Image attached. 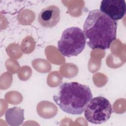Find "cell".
Listing matches in <instances>:
<instances>
[{
	"instance_id": "obj_6",
	"label": "cell",
	"mask_w": 126,
	"mask_h": 126,
	"mask_svg": "<svg viewBox=\"0 0 126 126\" xmlns=\"http://www.w3.org/2000/svg\"><path fill=\"white\" fill-rule=\"evenodd\" d=\"M60 19V10L56 5H49L43 8L38 16V22L43 27H55Z\"/></svg>"
},
{
	"instance_id": "obj_5",
	"label": "cell",
	"mask_w": 126,
	"mask_h": 126,
	"mask_svg": "<svg viewBox=\"0 0 126 126\" xmlns=\"http://www.w3.org/2000/svg\"><path fill=\"white\" fill-rule=\"evenodd\" d=\"M100 10L114 21L122 19L126 11L124 0H103L101 1Z\"/></svg>"
},
{
	"instance_id": "obj_7",
	"label": "cell",
	"mask_w": 126,
	"mask_h": 126,
	"mask_svg": "<svg viewBox=\"0 0 126 126\" xmlns=\"http://www.w3.org/2000/svg\"><path fill=\"white\" fill-rule=\"evenodd\" d=\"M5 119L9 126H20L24 120V110L19 107L10 108L5 112Z\"/></svg>"
},
{
	"instance_id": "obj_1",
	"label": "cell",
	"mask_w": 126,
	"mask_h": 126,
	"mask_svg": "<svg viewBox=\"0 0 126 126\" xmlns=\"http://www.w3.org/2000/svg\"><path fill=\"white\" fill-rule=\"evenodd\" d=\"M117 22L99 9L90 11L84 22L83 32L92 49L106 50L116 38Z\"/></svg>"
},
{
	"instance_id": "obj_3",
	"label": "cell",
	"mask_w": 126,
	"mask_h": 126,
	"mask_svg": "<svg viewBox=\"0 0 126 126\" xmlns=\"http://www.w3.org/2000/svg\"><path fill=\"white\" fill-rule=\"evenodd\" d=\"M86 39L83 31L77 27L65 29L58 42V49L64 57L77 56L85 49Z\"/></svg>"
},
{
	"instance_id": "obj_2",
	"label": "cell",
	"mask_w": 126,
	"mask_h": 126,
	"mask_svg": "<svg viewBox=\"0 0 126 126\" xmlns=\"http://www.w3.org/2000/svg\"><path fill=\"white\" fill-rule=\"evenodd\" d=\"M53 100L64 112L71 115L82 114L93 94L88 86L77 82H65L62 84Z\"/></svg>"
},
{
	"instance_id": "obj_4",
	"label": "cell",
	"mask_w": 126,
	"mask_h": 126,
	"mask_svg": "<svg viewBox=\"0 0 126 126\" xmlns=\"http://www.w3.org/2000/svg\"><path fill=\"white\" fill-rule=\"evenodd\" d=\"M112 113L110 101L104 97L98 96L90 101L84 110V116L92 124H101L110 118Z\"/></svg>"
}]
</instances>
